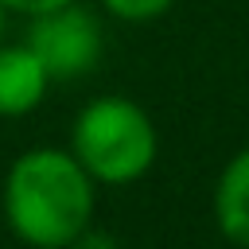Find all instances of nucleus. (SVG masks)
<instances>
[{
  "label": "nucleus",
  "mask_w": 249,
  "mask_h": 249,
  "mask_svg": "<svg viewBox=\"0 0 249 249\" xmlns=\"http://www.w3.org/2000/svg\"><path fill=\"white\" fill-rule=\"evenodd\" d=\"M8 230L31 249H70L89 230L97 183L70 148H27L4 175L0 191Z\"/></svg>",
  "instance_id": "f257e3e1"
},
{
  "label": "nucleus",
  "mask_w": 249,
  "mask_h": 249,
  "mask_svg": "<svg viewBox=\"0 0 249 249\" xmlns=\"http://www.w3.org/2000/svg\"><path fill=\"white\" fill-rule=\"evenodd\" d=\"M70 152L89 171L93 183L128 187L152 171L160 136H156L152 117L136 101L109 93L82 105L70 128Z\"/></svg>",
  "instance_id": "f03ea898"
},
{
  "label": "nucleus",
  "mask_w": 249,
  "mask_h": 249,
  "mask_svg": "<svg viewBox=\"0 0 249 249\" xmlns=\"http://www.w3.org/2000/svg\"><path fill=\"white\" fill-rule=\"evenodd\" d=\"M27 19L31 23H27L23 43L39 54L51 82L86 78L101 62V51H105L101 19L89 8H82L78 0L62 4V8H51V12H39V16H27Z\"/></svg>",
  "instance_id": "7ed1b4c3"
},
{
  "label": "nucleus",
  "mask_w": 249,
  "mask_h": 249,
  "mask_svg": "<svg viewBox=\"0 0 249 249\" xmlns=\"http://www.w3.org/2000/svg\"><path fill=\"white\" fill-rule=\"evenodd\" d=\"M51 74L27 43H0V117H23L47 97Z\"/></svg>",
  "instance_id": "20e7f679"
},
{
  "label": "nucleus",
  "mask_w": 249,
  "mask_h": 249,
  "mask_svg": "<svg viewBox=\"0 0 249 249\" xmlns=\"http://www.w3.org/2000/svg\"><path fill=\"white\" fill-rule=\"evenodd\" d=\"M214 222H218V233L230 245L249 249V144L241 152H233L226 160V167L218 171Z\"/></svg>",
  "instance_id": "39448f33"
},
{
  "label": "nucleus",
  "mask_w": 249,
  "mask_h": 249,
  "mask_svg": "<svg viewBox=\"0 0 249 249\" xmlns=\"http://www.w3.org/2000/svg\"><path fill=\"white\" fill-rule=\"evenodd\" d=\"M175 0H101V8L124 23H148L156 16H163Z\"/></svg>",
  "instance_id": "423d86ee"
},
{
  "label": "nucleus",
  "mask_w": 249,
  "mask_h": 249,
  "mask_svg": "<svg viewBox=\"0 0 249 249\" xmlns=\"http://www.w3.org/2000/svg\"><path fill=\"white\" fill-rule=\"evenodd\" d=\"M70 249H124V245H121L113 233H105V230H93V226H89V230H82V233L70 241Z\"/></svg>",
  "instance_id": "0eeeda50"
},
{
  "label": "nucleus",
  "mask_w": 249,
  "mask_h": 249,
  "mask_svg": "<svg viewBox=\"0 0 249 249\" xmlns=\"http://www.w3.org/2000/svg\"><path fill=\"white\" fill-rule=\"evenodd\" d=\"M8 12H19V16H39V12H51V8H62V4H74V0H0Z\"/></svg>",
  "instance_id": "6e6552de"
},
{
  "label": "nucleus",
  "mask_w": 249,
  "mask_h": 249,
  "mask_svg": "<svg viewBox=\"0 0 249 249\" xmlns=\"http://www.w3.org/2000/svg\"><path fill=\"white\" fill-rule=\"evenodd\" d=\"M4 19H8V8L0 4V43H4Z\"/></svg>",
  "instance_id": "1a4fd4ad"
}]
</instances>
